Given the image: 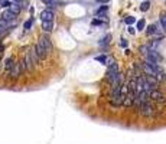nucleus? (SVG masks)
Segmentation results:
<instances>
[{
    "mask_svg": "<svg viewBox=\"0 0 166 144\" xmlns=\"http://www.w3.org/2000/svg\"><path fill=\"white\" fill-rule=\"evenodd\" d=\"M149 9H150V3L149 2H144V3L140 4V10L142 12H146V10H149Z\"/></svg>",
    "mask_w": 166,
    "mask_h": 144,
    "instance_id": "nucleus-16",
    "label": "nucleus"
},
{
    "mask_svg": "<svg viewBox=\"0 0 166 144\" xmlns=\"http://www.w3.org/2000/svg\"><path fill=\"white\" fill-rule=\"evenodd\" d=\"M41 20L42 22H54V12L52 10H44L41 13Z\"/></svg>",
    "mask_w": 166,
    "mask_h": 144,
    "instance_id": "nucleus-6",
    "label": "nucleus"
},
{
    "mask_svg": "<svg viewBox=\"0 0 166 144\" xmlns=\"http://www.w3.org/2000/svg\"><path fill=\"white\" fill-rule=\"evenodd\" d=\"M149 98H152L153 101H156V102L166 104V97L158 90V88H152V90H149Z\"/></svg>",
    "mask_w": 166,
    "mask_h": 144,
    "instance_id": "nucleus-5",
    "label": "nucleus"
},
{
    "mask_svg": "<svg viewBox=\"0 0 166 144\" xmlns=\"http://www.w3.org/2000/svg\"><path fill=\"white\" fill-rule=\"evenodd\" d=\"M93 24H103V22H101V20H93Z\"/></svg>",
    "mask_w": 166,
    "mask_h": 144,
    "instance_id": "nucleus-23",
    "label": "nucleus"
},
{
    "mask_svg": "<svg viewBox=\"0 0 166 144\" xmlns=\"http://www.w3.org/2000/svg\"><path fill=\"white\" fill-rule=\"evenodd\" d=\"M120 46H123V48H127V41L121 38V42H120Z\"/></svg>",
    "mask_w": 166,
    "mask_h": 144,
    "instance_id": "nucleus-22",
    "label": "nucleus"
},
{
    "mask_svg": "<svg viewBox=\"0 0 166 144\" xmlns=\"http://www.w3.org/2000/svg\"><path fill=\"white\" fill-rule=\"evenodd\" d=\"M107 9H108L107 6H101L100 9H97V12H95V13H97L98 16H104V13L107 12Z\"/></svg>",
    "mask_w": 166,
    "mask_h": 144,
    "instance_id": "nucleus-14",
    "label": "nucleus"
},
{
    "mask_svg": "<svg viewBox=\"0 0 166 144\" xmlns=\"http://www.w3.org/2000/svg\"><path fill=\"white\" fill-rule=\"evenodd\" d=\"M123 75L118 73V76L116 78V81L111 84L113 87V91H111V105L118 108V107L123 105L124 102V97H126V92L123 91Z\"/></svg>",
    "mask_w": 166,
    "mask_h": 144,
    "instance_id": "nucleus-1",
    "label": "nucleus"
},
{
    "mask_svg": "<svg viewBox=\"0 0 166 144\" xmlns=\"http://www.w3.org/2000/svg\"><path fill=\"white\" fill-rule=\"evenodd\" d=\"M15 17H16V14H15L12 10H6V12H3V13H2V20H4V22H7V23L13 22Z\"/></svg>",
    "mask_w": 166,
    "mask_h": 144,
    "instance_id": "nucleus-7",
    "label": "nucleus"
},
{
    "mask_svg": "<svg viewBox=\"0 0 166 144\" xmlns=\"http://www.w3.org/2000/svg\"><path fill=\"white\" fill-rule=\"evenodd\" d=\"M42 2H44V3H46V4H49V3L52 2V0H42Z\"/></svg>",
    "mask_w": 166,
    "mask_h": 144,
    "instance_id": "nucleus-26",
    "label": "nucleus"
},
{
    "mask_svg": "<svg viewBox=\"0 0 166 144\" xmlns=\"http://www.w3.org/2000/svg\"><path fill=\"white\" fill-rule=\"evenodd\" d=\"M42 41H44V45H45V48H46V51H48V53L52 51V43H51V41H49V38H46V36H44V38H41Z\"/></svg>",
    "mask_w": 166,
    "mask_h": 144,
    "instance_id": "nucleus-9",
    "label": "nucleus"
},
{
    "mask_svg": "<svg viewBox=\"0 0 166 144\" xmlns=\"http://www.w3.org/2000/svg\"><path fill=\"white\" fill-rule=\"evenodd\" d=\"M13 65H15V61H13V58H7V59H6V63H4V68H6V71H10V69L13 68Z\"/></svg>",
    "mask_w": 166,
    "mask_h": 144,
    "instance_id": "nucleus-10",
    "label": "nucleus"
},
{
    "mask_svg": "<svg viewBox=\"0 0 166 144\" xmlns=\"http://www.w3.org/2000/svg\"><path fill=\"white\" fill-rule=\"evenodd\" d=\"M110 0H97V3H108Z\"/></svg>",
    "mask_w": 166,
    "mask_h": 144,
    "instance_id": "nucleus-24",
    "label": "nucleus"
},
{
    "mask_svg": "<svg viewBox=\"0 0 166 144\" xmlns=\"http://www.w3.org/2000/svg\"><path fill=\"white\" fill-rule=\"evenodd\" d=\"M124 22L127 23V24H131V23H134V17H133V16H127V17L124 19Z\"/></svg>",
    "mask_w": 166,
    "mask_h": 144,
    "instance_id": "nucleus-21",
    "label": "nucleus"
},
{
    "mask_svg": "<svg viewBox=\"0 0 166 144\" xmlns=\"http://www.w3.org/2000/svg\"><path fill=\"white\" fill-rule=\"evenodd\" d=\"M156 32H158V29H156V24H150V26L147 27V30H146L147 35H153V33H156Z\"/></svg>",
    "mask_w": 166,
    "mask_h": 144,
    "instance_id": "nucleus-12",
    "label": "nucleus"
},
{
    "mask_svg": "<svg viewBox=\"0 0 166 144\" xmlns=\"http://www.w3.org/2000/svg\"><path fill=\"white\" fill-rule=\"evenodd\" d=\"M137 108H139L140 114H142L143 117H152V115H153V107L150 105L149 101L139 102V104H137Z\"/></svg>",
    "mask_w": 166,
    "mask_h": 144,
    "instance_id": "nucleus-3",
    "label": "nucleus"
},
{
    "mask_svg": "<svg viewBox=\"0 0 166 144\" xmlns=\"http://www.w3.org/2000/svg\"><path fill=\"white\" fill-rule=\"evenodd\" d=\"M129 32H130L131 35H134V29H133V27H129Z\"/></svg>",
    "mask_w": 166,
    "mask_h": 144,
    "instance_id": "nucleus-25",
    "label": "nucleus"
},
{
    "mask_svg": "<svg viewBox=\"0 0 166 144\" xmlns=\"http://www.w3.org/2000/svg\"><path fill=\"white\" fill-rule=\"evenodd\" d=\"M95 59H97L98 62H101V63H107V58L104 56V55H101V56H97Z\"/></svg>",
    "mask_w": 166,
    "mask_h": 144,
    "instance_id": "nucleus-19",
    "label": "nucleus"
},
{
    "mask_svg": "<svg viewBox=\"0 0 166 144\" xmlns=\"http://www.w3.org/2000/svg\"><path fill=\"white\" fill-rule=\"evenodd\" d=\"M9 10H12V12H13L15 14H17V13H19V12H20V7H19V4H17V3H16V4H10V7H9Z\"/></svg>",
    "mask_w": 166,
    "mask_h": 144,
    "instance_id": "nucleus-13",
    "label": "nucleus"
},
{
    "mask_svg": "<svg viewBox=\"0 0 166 144\" xmlns=\"http://www.w3.org/2000/svg\"><path fill=\"white\" fill-rule=\"evenodd\" d=\"M160 24L163 26V29H165V32H166V14H160Z\"/></svg>",
    "mask_w": 166,
    "mask_h": 144,
    "instance_id": "nucleus-18",
    "label": "nucleus"
},
{
    "mask_svg": "<svg viewBox=\"0 0 166 144\" xmlns=\"http://www.w3.org/2000/svg\"><path fill=\"white\" fill-rule=\"evenodd\" d=\"M10 4H12L10 0H0V6L2 7H10Z\"/></svg>",
    "mask_w": 166,
    "mask_h": 144,
    "instance_id": "nucleus-17",
    "label": "nucleus"
},
{
    "mask_svg": "<svg viewBox=\"0 0 166 144\" xmlns=\"http://www.w3.org/2000/svg\"><path fill=\"white\" fill-rule=\"evenodd\" d=\"M32 24H33V17H30L29 20H26V22H25V30H29L30 27H32Z\"/></svg>",
    "mask_w": 166,
    "mask_h": 144,
    "instance_id": "nucleus-15",
    "label": "nucleus"
},
{
    "mask_svg": "<svg viewBox=\"0 0 166 144\" xmlns=\"http://www.w3.org/2000/svg\"><path fill=\"white\" fill-rule=\"evenodd\" d=\"M35 53H36V56H38L39 61L45 59V58L48 56V51H46V48H45L44 41H42V39H39V42L36 43V46H35Z\"/></svg>",
    "mask_w": 166,
    "mask_h": 144,
    "instance_id": "nucleus-4",
    "label": "nucleus"
},
{
    "mask_svg": "<svg viewBox=\"0 0 166 144\" xmlns=\"http://www.w3.org/2000/svg\"><path fill=\"white\" fill-rule=\"evenodd\" d=\"M107 65H108V71H107V76H106V79H107V82L108 84H113V82L116 81V78L118 76V65L116 62H113V61H107Z\"/></svg>",
    "mask_w": 166,
    "mask_h": 144,
    "instance_id": "nucleus-2",
    "label": "nucleus"
},
{
    "mask_svg": "<svg viewBox=\"0 0 166 144\" xmlns=\"http://www.w3.org/2000/svg\"><path fill=\"white\" fill-rule=\"evenodd\" d=\"M13 2H15V3H17V4H19V3H22L23 0H13Z\"/></svg>",
    "mask_w": 166,
    "mask_h": 144,
    "instance_id": "nucleus-27",
    "label": "nucleus"
},
{
    "mask_svg": "<svg viewBox=\"0 0 166 144\" xmlns=\"http://www.w3.org/2000/svg\"><path fill=\"white\" fill-rule=\"evenodd\" d=\"M42 29L45 32H51L54 29V22H42Z\"/></svg>",
    "mask_w": 166,
    "mask_h": 144,
    "instance_id": "nucleus-8",
    "label": "nucleus"
},
{
    "mask_svg": "<svg viewBox=\"0 0 166 144\" xmlns=\"http://www.w3.org/2000/svg\"><path fill=\"white\" fill-rule=\"evenodd\" d=\"M137 29H139V30H143L144 29V19H142V20L137 22Z\"/></svg>",
    "mask_w": 166,
    "mask_h": 144,
    "instance_id": "nucleus-20",
    "label": "nucleus"
},
{
    "mask_svg": "<svg viewBox=\"0 0 166 144\" xmlns=\"http://www.w3.org/2000/svg\"><path fill=\"white\" fill-rule=\"evenodd\" d=\"M110 39H111V35H106L103 39L100 41V46H103V48H106L107 45H108V42H110Z\"/></svg>",
    "mask_w": 166,
    "mask_h": 144,
    "instance_id": "nucleus-11",
    "label": "nucleus"
}]
</instances>
